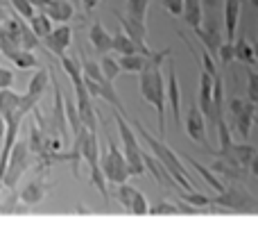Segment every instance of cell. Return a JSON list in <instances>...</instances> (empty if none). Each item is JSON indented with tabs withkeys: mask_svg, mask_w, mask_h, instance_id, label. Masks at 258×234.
Here are the masks:
<instances>
[{
	"mask_svg": "<svg viewBox=\"0 0 258 234\" xmlns=\"http://www.w3.org/2000/svg\"><path fill=\"white\" fill-rule=\"evenodd\" d=\"M43 12L48 14L52 23H68L73 16H75V7H73L68 0H52Z\"/></svg>",
	"mask_w": 258,
	"mask_h": 234,
	"instance_id": "19",
	"label": "cell"
},
{
	"mask_svg": "<svg viewBox=\"0 0 258 234\" xmlns=\"http://www.w3.org/2000/svg\"><path fill=\"white\" fill-rule=\"evenodd\" d=\"M45 173L48 171H36V177H32V180L18 191V198H21L23 205H39L41 200L45 198V194H48V189H50V184L43 177Z\"/></svg>",
	"mask_w": 258,
	"mask_h": 234,
	"instance_id": "13",
	"label": "cell"
},
{
	"mask_svg": "<svg viewBox=\"0 0 258 234\" xmlns=\"http://www.w3.org/2000/svg\"><path fill=\"white\" fill-rule=\"evenodd\" d=\"M30 27H32V32H34L39 39H43V36L48 34L54 25H52V21H50V16L45 12H34V16L30 18Z\"/></svg>",
	"mask_w": 258,
	"mask_h": 234,
	"instance_id": "30",
	"label": "cell"
},
{
	"mask_svg": "<svg viewBox=\"0 0 258 234\" xmlns=\"http://www.w3.org/2000/svg\"><path fill=\"white\" fill-rule=\"evenodd\" d=\"M168 57H172V48H161L152 50L145 59V66L141 68V80H138V89L141 96L145 98L147 105L156 109V121H159V136H165V77L161 73V66Z\"/></svg>",
	"mask_w": 258,
	"mask_h": 234,
	"instance_id": "1",
	"label": "cell"
},
{
	"mask_svg": "<svg viewBox=\"0 0 258 234\" xmlns=\"http://www.w3.org/2000/svg\"><path fill=\"white\" fill-rule=\"evenodd\" d=\"M21 45L27 50H34L36 45H39V36L32 32V27L27 25L23 18H21Z\"/></svg>",
	"mask_w": 258,
	"mask_h": 234,
	"instance_id": "40",
	"label": "cell"
},
{
	"mask_svg": "<svg viewBox=\"0 0 258 234\" xmlns=\"http://www.w3.org/2000/svg\"><path fill=\"white\" fill-rule=\"evenodd\" d=\"M254 45V55H256V64H258V43H251Z\"/></svg>",
	"mask_w": 258,
	"mask_h": 234,
	"instance_id": "50",
	"label": "cell"
},
{
	"mask_svg": "<svg viewBox=\"0 0 258 234\" xmlns=\"http://www.w3.org/2000/svg\"><path fill=\"white\" fill-rule=\"evenodd\" d=\"M258 153V150L254 148L251 144H231L229 146V150L224 155H220V157H227L229 162H233L236 166H242V168H249V162H251V157Z\"/></svg>",
	"mask_w": 258,
	"mask_h": 234,
	"instance_id": "18",
	"label": "cell"
},
{
	"mask_svg": "<svg viewBox=\"0 0 258 234\" xmlns=\"http://www.w3.org/2000/svg\"><path fill=\"white\" fill-rule=\"evenodd\" d=\"M5 130H7V123H5V116H0V141L5 136Z\"/></svg>",
	"mask_w": 258,
	"mask_h": 234,
	"instance_id": "48",
	"label": "cell"
},
{
	"mask_svg": "<svg viewBox=\"0 0 258 234\" xmlns=\"http://www.w3.org/2000/svg\"><path fill=\"white\" fill-rule=\"evenodd\" d=\"M192 32H195L197 39L202 41V45H204V48L209 50V53L213 55V59H215L220 43L224 41V23H222L220 12H204L202 25L195 27Z\"/></svg>",
	"mask_w": 258,
	"mask_h": 234,
	"instance_id": "7",
	"label": "cell"
},
{
	"mask_svg": "<svg viewBox=\"0 0 258 234\" xmlns=\"http://www.w3.org/2000/svg\"><path fill=\"white\" fill-rule=\"evenodd\" d=\"M229 109H231L233 118H236V130L242 139H247L251 132V125L256 123V103L249 98H231L229 100Z\"/></svg>",
	"mask_w": 258,
	"mask_h": 234,
	"instance_id": "9",
	"label": "cell"
},
{
	"mask_svg": "<svg viewBox=\"0 0 258 234\" xmlns=\"http://www.w3.org/2000/svg\"><path fill=\"white\" fill-rule=\"evenodd\" d=\"M222 3L224 0H202L204 12H222Z\"/></svg>",
	"mask_w": 258,
	"mask_h": 234,
	"instance_id": "45",
	"label": "cell"
},
{
	"mask_svg": "<svg viewBox=\"0 0 258 234\" xmlns=\"http://www.w3.org/2000/svg\"><path fill=\"white\" fill-rule=\"evenodd\" d=\"M113 16H116V21L122 25V30L129 34V39L138 45V50H141L143 55H150L152 50H150V45H147V25L132 21V18L125 16V14H120L118 9H113Z\"/></svg>",
	"mask_w": 258,
	"mask_h": 234,
	"instance_id": "12",
	"label": "cell"
},
{
	"mask_svg": "<svg viewBox=\"0 0 258 234\" xmlns=\"http://www.w3.org/2000/svg\"><path fill=\"white\" fill-rule=\"evenodd\" d=\"M188 162H190V166L195 168V171L200 173L202 177H204V182L211 186V189L215 191V194H222V191H224V182L220 180V177L215 175V173L211 171L209 166H204V164H202V162H197V159H192V157H188Z\"/></svg>",
	"mask_w": 258,
	"mask_h": 234,
	"instance_id": "24",
	"label": "cell"
},
{
	"mask_svg": "<svg viewBox=\"0 0 258 234\" xmlns=\"http://www.w3.org/2000/svg\"><path fill=\"white\" fill-rule=\"evenodd\" d=\"M118 189H116V198H118V203H120V207L125 209V212H129V207H132V198H134V186H129L127 182H120V184H116Z\"/></svg>",
	"mask_w": 258,
	"mask_h": 234,
	"instance_id": "37",
	"label": "cell"
},
{
	"mask_svg": "<svg viewBox=\"0 0 258 234\" xmlns=\"http://www.w3.org/2000/svg\"><path fill=\"white\" fill-rule=\"evenodd\" d=\"M71 5H73L75 9H82V0H71Z\"/></svg>",
	"mask_w": 258,
	"mask_h": 234,
	"instance_id": "49",
	"label": "cell"
},
{
	"mask_svg": "<svg viewBox=\"0 0 258 234\" xmlns=\"http://www.w3.org/2000/svg\"><path fill=\"white\" fill-rule=\"evenodd\" d=\"M30 3H32V7H34V9H41V12H43V9L48 7L52 0H30Z\"/></svg>",
	"mask_w": 258,
	"mask_h": 234,
	"instance_id": "47",
	"label": "cell"
},
{
	"mask_svg": "<svg viewBox=\"0 0 258 234\" xmlns=\"http://www.w3.org/2000/svg\"><path fill=\"white\" fill-rule=\"evenodd\" d=\"M59 64H61V68L66 71V75L71 77V84H80V82H84V75H82V68H80V62H75V59L66 57V55H59Z\"/></svg>",
	"mask_w": 258,
	"mask_h": 234,
	"instance_id": "31",
	"label": "cell"
},
{
	"mask_svg": "<svg viewBox=\"0 0 258 234\" xmlns=\"http://www.w3.org/2000/svg\"><path fill=\"white\" fill-rule=\"evenodd\" d=\"M242 0H224L222 3V23H224V39L233 41L238 32V21H240Z\"/></svg>",
	"mask_w": 258,
	"mask_h": 234,
	"instance_id": "15",
	"label": "cell"
},
{
	"mask_svg": "<svg viewBox=\"0 0 258 234\" xmlns=\"http://www.w3.org/2000/svg\"><path fill=\"white\" fill-rule=\"evenodd\" d=\"M233 62H242L247 66L256 64V55H254V45L245 39V36H236L233 39Z\"/></svg>",
	"mask_w": 258,
	"mask_h": 234,
	"instance_id": "22",
	"label": "cell"
},
{
	"mask_svg": "<svg viewBox=\"0 0 258 234\" xmlns=\"http://www.w3.org/2000/svg\"><path fill=\"white\" fill-rule=\"evenodd\" d=\"M249 3H251V5H254V7H256V9H258V0H249Z\"/></svg>",
	"mask_w": 258,
	"mask_h": 234,
	"instance_id": "51",
	"label": "cell"
},
{
	"mask_svg": "<svg viewBox=\"0 0 258 234\" xmlns=\"http://www.w3.org/2000/svg\"><path fill=\"white\" fill-rule=\"evenodd\" d=\"M211 205H218L224 209V214H254L258 203L251 194L238 186V182H231V186H224L222 194L211 196Z\"/></svg>",
	"mask_w": 258,
	"mask_h": 234,
	"instance_id": "4",
	"label": "cell"
},
{
	"mask_svg": "<svg viewBox=\"0 0 258 234\" xmlns=\"http://www.w3.org/2000/svg\"><path fill=\"white\" fill-rule=\"evenodd\" d=\"M183 123H186L188 136H190L192 141H197L200 146H204V148L211 153V144H209V139H206V121H204V116H202L200 105H197V103H192L190 107H188L186 121H183Z\"/></svg>",
	"mask_w": 258,
	"mask_h": 234,
	"instance_id": "10",
	"label": "cell"
},
{
	"mask_svg": "<svg viewBox=\"0 0 258 234\" xmlns=\"http://www.w3.org/2000/svg\"><path fill=\"white\" fill-rule=\"evenodd\" d=\"M30 155H32V150H30V146H27V141L16 139V144L12 146V153H9V159H7V168H5V175H3L5 189H16L18 186L21 175L32 164Z\"/></svg>",
	"mask_w": 258,
	"mask_h": 234,
	"instance_id": "6",
	"label": "cell"
},
{
	"mask_svg": "<svg viewBox=\"0 0 258 234\" xmlns=\"http://www.w3.org/2000/svg\"><path fill=\"white\" fill-rule=\"evenodd\" d=\"M21 105V93L9 89H0V116H9L12 112H16Z\"/></svg>",
	"mask_w": 258,
	"mask_h": 234,
	"instance_id": "27",
	"label": "cell"
},
{
	"mask_svg": "<svg viewBox=\"0 0 258 234\" xmlns=\"http://www.w3.org/2000/svg\"><path fill=\"white\" fill-rule=\"evenodd\" d=\"M211 171H213V173H220V175L227 177L229 182H245L247 175H249V168L236 166L233 162H229L227 157H220V155H215L213 164H211Z\"/></svg>",
	"mask_w": 258,
	"mask_h": 234,
	"instance_id": "17",
	"label": "cell"
},
{
	"mask_svg": "<svg viewBox=\"0 0 258 234\" xmlns=\"http://www.w3.org/2000/svg\"><path fill=\"white\" fill-rule=\"evenodd\" d=\"M100 71H102L104 80H109V82H116V77L122 73L118 59L109 57V55H104V57H102V62H100Z\"/></svg>",
	"mask_w": 258,
	"mask_h": 234,
	"instance_id": "33",
	"label": "cell"
},
{
	"mask_svg": "<svg viewBox=\"0 0 258 234\" xmlns=\"http://www.w3.org/2000/svg\"><path fill=\"white\" fill-rule=\"evenodd\" d=\"M43 43H45V48H48L50 53L59 57V55L66 53V48L73 43V27L66 25V23L52 27V30L43 36Z\"/></svg>",
	"mask_w": 258,
	"mask_h": 234,
	"instance_id": "14",
	"label": "cell"
},
{
	"mask_svg": "<svg viewBox=\"0 0 258 234\" xmlns=\"http://www.w3.org/2000/svg\"><path fill=\"white\" fill-rule=\"evenodd\" d=\"M113 121L118 125V132H120V139H122V155L127 159V166H129V175H145V164H143V155H141V144L136 139V130L127 123V116L120 114L116 109L113 114Z\"/></svg>",
	"mask_w": 258,
	"mask_h": 234,
	"instance_id": "3",
	"label": "cell"
},
{
	"mask_svg": "<svg viewBox=\"0 0 258 234\" xmlns=\"http://www.w3.org/2000/svg\"><path fill=\"white\" fill-rule=\"evenodd\" d=\"M18 203H21V198H18V191L16 189H7V196H5L3 200H0V214H18L21 209H18Z\"/></svg>",
	"mask_w": 258,
	"mask_h": 234,
	"instance_id": "35",
	"label": "cell"
},
{
	"mask_svg": "<svg viewBox=\"0 0 258 234\" xmlns=\"http://www.w3.org/2000/svg\"><path fill=\"white\" fill-rule=\"evenodd\" d=\"M7 3L12 5L14 12H16L21 18H25V21H30V18L34 16V12H36V9L32 7L30 0H7Z\"/></svg>",
	"mask_w": 258,
	"mask_h": 234,
	"instance_id": "41",
	"label": "cell"
},
{
	"mask_svg": "<svg viewBox=\"0 0 258 234\" xmlns=\"http://www.w3.org/2000/svg\"><path fill=\"white\" fill-rule=\"evenodd\" d=\"M179 200L192 205V207H211V196H204L200 189H190L186 194H179Z\"/></svg>",
	"mask_w": 258,
	"mask_h": 234,
	"instance_id": "34",
	"label": "cell"
},
{
	"mask_svg": "<svg viewBox=\"0 0 258 234\" xmlns=\"http://www.w3.org/2000/svg\"><path fill=\"white\" fill-rule=\"evenodd\" d=\"M63 109H66V121H68V130L71 134H75L77 130L82 127V121H80V112H77V105L73 103L71 98L63 96Z\"/></svg>",
	"mask_w": 258,
	"mask_h": 234,
	"instance_id": "32",
	"label": "cell"
},
{
	"mask_svg": "<svg viewBox=\"0 0 258 234\" xmlns=\"http://www.w3.org/2000/svg\"><path fill=\"white\" fill-rule=\"evenodd\" d=\"M50 84V68H39V71L32 75L30 84H27V96H32V98L41 100V96L45 93V89H48Z\"/></svg>",
	"mask_w": 258,
	"mask_h": 234,
	"instance_id": "23",
	"label": "cell"
},
{
	"mask_svg": "<svg viewBox=\"0 0 258 234\" xmlns=\"http://www.w3.org/2000/svg\"><path fill=\"white\" fill-rule=\"evenodd\" d=\"M141 155H143V164H145V171H150L152 175H154L156 184L163 186V189H174V186H177V182L172 180V175L168 173V168H165L163 164H161L159 159L154 157V155H152V153H143V150H141Z\"/></svg>",
	"mask_w": 258,
	"mask_h": 234,
	"instance_id": "16",
	"label": "cell"
},
{
	"mask_svg": "<svg viewBox=\"0 0 258 234\" xmlns=\"http://www.w3.org/2000/svg\"><path fill=\"white\" fill-rule=\"evenodd\" d=\"M152 0H127V14L132 21L136 23H143L147 25V7H150Z\"/></svg>",
	"mask_w": 258,
	"mask_h": 234,
	"instance_id": "28",
	"label": "cell"
},
{
	"mask_svg": "<svg viewBox=\"0 0 258 234\" xmlns=\"http://www.w3.org/2000/svg\"><path fill=\"white\" fill-rule=\"evenodd\" d=\"M183 23H186L190 30L202 25V18H204V7H202V0H183V9H181Z\"/></svg>",
	"mask_w": 258,
	"mask_h": 234,
	"instance_id": "21",
	"label": "cell"
},
{
	"mask_svg": "<svg viewBox=\"0 0 258 234\" xmlns=\"http://www.w3.org/2000/svg\"><path fill=\"white\" fill-rule=\"evenodd\" d=\"M147 209H150V205H147V198L145 194H141V191H134V198H132V207H129V214H134V216H147Z\"/></svg>",
	"mask_w": 258,
	"mask_h": 234,
	"instance_id": "39",
	"label": "cell"
},
{
	"mask_svg": "<svg viewBox=\"0 0 258 234\" xmlns=\"http://www.w3.org/2000/svg\"><path fill=\"white\" fill-rule=\"evenodd\" d=\"M89 41L93 43V48L102 55H107L109 50H111V34L107 32V27H104L102 23H93V25H91Z\"/></svg>",
	"mask_w": 258,
	"mask_h": 234,
	"instance_id": "20",
	"label": "cell"
},
{
	"mask_svg": "<svg viewBox=\"0 0 258 234\" xmlns=\"http://www.w3.org/2000/svg\"><path fill=\"white\" fill-rule=\"evenodd\" d=\"M111 50H116L118 55H132V53H141L138 50V45L134 43L132 39H129V34L125 30H118L116 34H111Z\"/></svg>",
	"mask_w": 258,
	"mask_h": 234,
	"instance_id": "25",
	"label": "cell"
},
{
	"mask_svg": "<svg viewBox=\"0 0 258 234\" xmlns=\"http://www.w3.org/2000/svg\"><path fill=\"white\" fill-rule=\"evenodd\" d=\"M107 144H109L107 153L100 157V168H102V173H104V180L111 182V184L127 182L132 175H129V166H127L125 155H122V148H118L113 136H109Z\"/></svg>",
	"mask_w": 258,
	"mask_h": 234,
	"instance_id": "5",
	"label": "cell"
},
{
	"mask_svg": "<svg viewBox=\"0 0 258 234\" xmlns=\"http://www.w3.org/2000/svg\"><path fill=\"white\" fill-rule=\"evenodd\" d=\"M147 55L143 53H132V55H120L118 64H120V71L125 73H141V68L145 66Z\"/></svg>",
	"mask_w": 258,
	"mask_h": 234,
	"instance_id": "29",
	"label": "cell"
},
{
	"mask_svg": "<svg viewBox=\"0 0 258 234\" xmlns=\"http://www.w3.org/2000/svg\"><path fill=\"white\" fill-rule=\"evenodd\" d=\"M14 84V71L0 66V89H9Z\"/></svg>",
	"mask_w": 258,
	"mask_h": 234,
	"instance_id": "44",
	"label": "cell"
},
{
	"mask_svg": "<svg viewBox=\"0 0 258 234\" xmlns=\"http://www.w3.org/2000/svg\"><path fill=\"white\" fill-rule=\"evenodd\" d=\"M168 62V73H165V107H170L172 112V121L181 123V86H179V77H177V66H174L172 57L165 59Z\"/></svg>",
	"mask_w": 258,
	"mask_h": 234,
	"instance_id": "8",
	"label": "cell"
},
{
	"mask_svg": "<svg viewBox=\"0 0 258 234\" xmlns=\"http://www.w3.org/2000/svg\"><path fill=\"white\" fill-rule=\"evenodd\" d=\"M100 3H102V0H82V7H84V14H86V16H89V14L93 12V9L98 7Z\"/></svg>",
	"mask_w": 258,
	"mask_h": 234,
	"instance_id": "46",
	"label": "cell"
},
{
	"mask_svg": "<svg viewBox=\"0 0 258 234\" xmlns=\"http://www.w3.org/2000/svg\"><path fill=\"white\" fill-rule=\"evenodd\" d=\"M247 98L258 105V73L247 66Z\"/></svg>",
	"mask_w": 258,
	"mask_h": 234,
	"instance_id": "42",
	"label": "cell"
},
{
	"mask_svg": "<svg viewBox=\"0 0 258 234\" xmlns=\"http://www.w3.org/2000/svg\"><path fill=\"white\" fill-rule=\"evenodd\" d=\"M9 62H14V66L21 68V71H27V68L39 66V59H36L34 50H27V48H18L16 53L9 57Z\"/></svg>",
	"mask_w": 258,
	"mask_h": 234,
	"instance_id": "26",
	"label": "cell"
},
{
	"mask_svg": "<svg viewBox=\"0 0 258 234\" xmlns=\"http://www.w3.org/2000/svg\"><path fill=\"white\" fill-rule=\"evenodd\" d=\"M134 123V130L138 132V134L143 136V141H145L147 146H150V153L154 155L156 159H159L161 164H163L165 168H168V173L172 175V180L177 182L181 189L190 191V189H197V184L190 180V173L186 171V166H183V162L177 157V153H174L170 146H165V141L161 139V136H154L150 130H147L145 125H143L138 118H132Z\"/></svg>",
	"mask_w": 258,
	"mask_h": 234,
	"instance_id": "2",
	"label": "cell"
},
{
	"mask_svg": "<svg viewBox=\"0 0 258 234\" xmlns=\"http://www.w3.org/2000/svg\"><path fill=\"white\" fill-rule=\"evenodd\" d=\"M147 214H150V216H177L179 209L172 200H161V203H156L154 207L147 209Z\"/></svg>",
	"mask_w": 258,
	"mask_h": 234,
	"instance_id": "36",
	"label": "cell"
},
{
	"mask_svg": "<svg viewBox=\"0 0 258 234\" xmlns=\"http://www.w3.org/2000/svg\"><path fill=\"white\" fill-rule=\"evenodd\" d=\"M163 7H165V12L172 14V16H181L183 0H163Z\"/></svg>",
	"mask_w": 258,
	"mask_h": 234,
	"instance_id": "43",
	"label": "cell"
},
{
	"mask_svg": "<svg viewBox=\"0 0 258 234\" xmlns=\"http://www.w3.org/2000/svg\"><path fill=\"white\" fill-rule=\"evenodd\" d=\"M50 82H52V89H54V105H52V127L59 136L63 139V144H68V121H66V109H63V93H61V86L59 82L52 77V71H50Z\"/></svg>",
	"mask_w": 258,
	"mask_h": 234,
	"instance_id": "11",
	"label": "cell"
},
{
	"mask_svg": "<svg viewBox=\"0 0 258 234\" xmlns=\"http://www.w3.org/2000/svg\"><path fill=\"white\" fill-rule=\"evenodd\" d=\"M215 59H218V64H220L222 68H227L229 64L233 62V41L224 39L222 43H220V48H218V55H215Z\"/></svg>",
	"mask_w": 258,
	"mask_h": 234,
	"instance_id": "38",
	"label": "cell"
}]
</instances>
